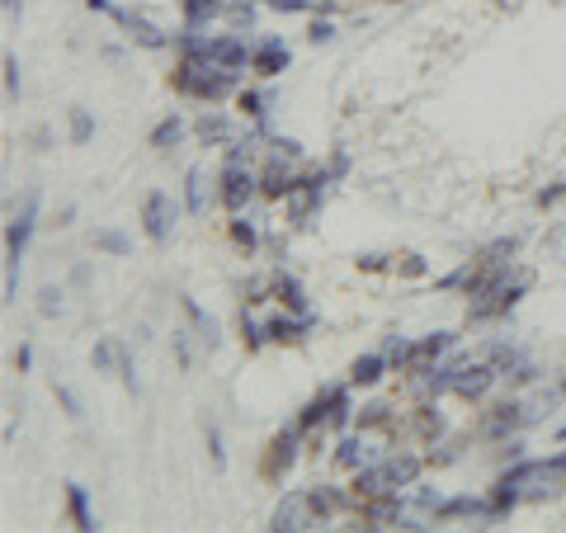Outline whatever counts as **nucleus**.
<instances>
[{"label":"nucleus","instance_id":"obj_8","mask_svg":"<svg viewBox=\"0 0 566 533\" xmlns=\"http://www.w3.org/2000/svg\"><path fill=\"white\" fill-rule=\"evenodd\" d=\"M500 373H496V364H463L458 368V378H453V392H458V397H486V387L496 383Z\"/></svg>","mask_w":566,"mask_h":533},{"label":"nucleus","instance_id":"obj_3","mask_svg":"<svg viewBox=\"0 0 566 533\" xmlns=\"http://www.w3.org/2000/svg\"><path fill=\"white\" fill-rule=\"evenodd\" d=\"M175 217H180V208H175V199L161 194V189H151L147 199H142V227H147L151 241H170V232H175Z\"/></svg>","mask_w":566,"mask_h":533},{"label":"nucleus","instance_id":"obj_4","mask_svg":"<svg viewBox=\"0 0 566 533\" xmlns=\"http://www.w3.org/2000/svg\"><path fill=\"white\" fill-rule=\"evenodd\" d=\"M317 515H312V496L307 491H288V496L274 505V519H269V529L279 533H298V529H312Z\"/></svg>","mask_w":566,"mask_h":533},{"label":"nucleus","instance_id":"obj_42","mask_svg":"<svg viewBox=\"0 0 566 533\" xmlns=\"http://www.w3.org/2000/svg\"><path fill=\"white\" fill-rule=\"evenodd\" d=\"M232 15L241 19V24H250V19H255V5H250V0H236V5H232Z\"/></svg>","mask_w":566,"mask_h":533},{"label":"nucleus","instance_id":"obj_46","mask_svg":"<svg viewBox=\"0 0 566 533\" xmlns=\"http://www.w3.org/2000/svg\"><path fill=\"white\" fill-rule=\"evenodd\" d=\"M85 5H90V10H100V15H123V10H114V5H109V0H85Z\"/></svg>","mask_w":566,"mask_h":533},{"label":"nucleus","instance_id":"obj_24","mask_svg":"<svg viewBox=\"0 0 566 533\" xmlns=\"http://www.w3.org/2000/svg\"><path fill=\"white\" fill-rule=\"evenodd\" d=\"M515 250H519L515 236H500V241H491V246L477 255V265H505V255H515Z\"/></svg>","mask_w":566,"mask_h":533},{"label":"nucleus","instance_id":"obj_35","mask_svg":"<svg viewBox=\"0 0 566 533\" xmlns=\"http://www.w3.org/2000/svg\"><path fill=\"white\" fill-rule=\"evenodd\" d=\"M241 335H246V345L250 350H260V345H265L269 335H265V326H255V321L250 317H241Z\"/></svg>","mask_w":566,"mask_h":533},{"label":"nucleus","instance_id":"obj_43","mask_svg":"<svg viewBox=\"0 0 566 533\" xmlns=\"http://www.w3.org/2000/svg\"><path fill=\"white\" fill-rule=\"evenodd\" d=\"M401 274H411V279H416V274H425V260H420V255H406V265H401Z\"/></svg>","mask_w":566,"mask_h":533},{"label":"nucleus","instance_id":"obj_32","mask_svg":"<svg viewBox=\"0 0 566 533\" xmlns=\"http://www.w3.org/2000/svg\"><path fill=\"white\" fill-rule=\"evenodd\" d=\"M5 90H10V100H19V90H24V81H19V57H15V52L5 57Z\"/></svg>","mask_w":566,"mask_h":533},{"label":"nucleus","instance_id":"obj_31","mask_svg":"<svg viewBox=\"0 0 566 533\" xmlns=\"http://www.w3.org/2000/svg\"><path fill=\"white\" fill-rule=\"evenodd\" d=\"M90 133H95V118L85 114V109H76L71 114V142H90Z\"/></svg>","mask_w":566,"mask_h":533},{"label":"nucleus","instance_id":"obj_5","mask_svg":"<svg viewBox=\"0 0 566 533\" xmlns=\"http://www.w3.org/2000/svg\"><path fill=\"white\" fill-rule=\"evenodd\" d=\"M255 57V52L246 48V38H236V34H217L208 38V67H222V71H241Z\"/></svg>","mask_w":566,"mask_h":533},{"label":"nucleus","instance_id":"obj_29","mask_svg":"<svg viewBox=\"0 0 566 533\" xmlns=\"http://www.w3.org/2000/svg\"><path fill=\"white\" fill-rule=\"evenodd\" d=\"M279 293H283V302H288L293 312H307V293H302L298 279H279Z\"/></svg>","mask_w":566,"mask_h":533},{"label":"nucleus","instance_id":"obj_38","mask_svg":"<svg viewBox=\"0 0 566 533\" xmlns=\"http://www.w3.org/2000/svg\"><path fill=\"white\" fill-rule=\"evenodd\" d=\"M383 420H387V406H383V401H373V406H364L359 425H383Z\"/></svg>","mask_w":566,"mask_h":533},{"label":"nucleus","instance_id":"obj_11","mask_svg":"<svg viewBox=\"0 0 566 533\" xmlns=\"http://www.w3.org/2000/svg\"><path fill=\"white\" fill-rule=\"evenodd\" d=\"M118 24H123V29H128V34L137 38V43H142V48H151V52H161L170 43L166 34H161V29H156V24H147V19L142 15H118Z\"/></svg>","mask_w":566,"mask_h":533},{"label":"nucleus","instance_id":"obj_15","mask_svg":"<svg viewBox=\"0 0 566 533\" xmlns=\"http://www.w3.org/2000/svg\"><path fill=\"white\" fill-rule=\"evenodd\" d=\"M383 368H387V354H364V359H354L350 378H354L359 387H373L378 378H383Z\"/></svg>","mask_w":566,"mask_h":533},{"label":"nucleus","instance_id":"obj_19","mask_svg":"<svg viewBox=\"0 0 566 533\" xmlns=\"http://www.w3.org/2000/svg\"><path fill=\"white\" fill-rule=\"evenodd\" d=\"M194 133H199L203 142H227V137H232V123L222 114H203L199 123H194Z\"/></svg>","mask_w":566,"mask_h":533},{"label":"nucleus","instance_id":"obj_16","mask_svg":"<svg viewBox=\"0 0 566 533\" xmlns=\"http://www.w3.org/2000/svg\"><path fill=\"white\" fill-rule=\"evenodd\" d=\"M67 505H71V519H76V529H100V524H95V515H90V500H85V486H76L71 482L67 486Z\"/></svg>","mask_w":566,"mask_h":533},{"label":"nucleus","instance_id":"obj_9","mask_svg":"<svg viewBox=\"0 0 566 533\" xmlns=\"http://www.w3.org/2000/svg\"><path fill=\"white\" fill-rule=\"evenodd\" d=\"M312 326H317V317H312V312H302V317H274L265 326V335H269V340H279V345H293V340H302V335L312 331Z\"/></svg>","mask_w":566,"mask_h":533},{"label":"nucleus","instance_id":"obj_22","mask_svg":"<svg viewBox=\"0 0 566 533\" xmlns=\"http://www.w3.org/2000/svg\"><path fill=\"white\" fill-rule=\"evenodd\" d=\"M38 312H43V317H62V312H67V293H62V288H52V284H43V288H38Z\"/></svg>","mask_w":566,"mask_h":533},{"label":"nucleus","instance_id":"obj_7","mask_svg":"<svg viewBox=\"0 0 566 533\" xmlns=\"http://www.w3.org/2000/svg\"><path fill=\"white\" fill-rule=\"evenodd\" d=\"M255 184H260V180H255V175H250L241 161H227V170H222V203H227L232 213H241V208H246V199L255 194Z\"/></svg>","mask_w":566,"mask_h":533},{"label":"nucleus","instance_id":"obj_34","mask_svg":"<svg viewBox=\"0 0 566 533\" xmlns=\"http://www.w3.org/2000/svg\"><path fill=\"white\" fill-rule=\"evenodd\" d=\"M269 10H279V15H307L312 10V0H265Z\"/></svg>","mask_w":566,"mask_h":533},{"label":"nucleus","instance_id":"obj_13","mask_svg":"<svg viewBox=\"0 0 566 533\" xmlns=\"http://www.w3.org/2000/svg\"><path fill=\"white\" fill-rule=\"evenodd\" d=\"M180 5H184V29H203L208 19L227 10V0H180Z\"/></svg>","mask_w":566,"mask_h":533},{"label":"nucleus","instance_id":"obj_39","mask_svg":"<svg viewBox=\"0 0 566 533\" xmlns=\"http://www.w3.org/2000/svg\"><path fill=\"white\" fill-rule=\"evenodd\" d=\"M467 274H472V260H467L463 269H453V274H444V279H439V288H463V284H467Z\"/></svg>","mask_w":566,"mask_h":533},{"label":"nucleus","instance_id":"obj_12","mask_svg":"<svg viewBox=\"0 0 566 533\" xmlns=\"http://www.w3.org/2000/svg\"><path fill=\"white\" fill-rule=\"evenodd\" d=\"M298 430H302V425H298ZM298 430H283L279 439H274V449H269V472H274V477L288 472L293 458H298Z\"/></svg>","mask_w":566,"mask_h":533},{"label":"nucleus","instance_id":"obj_40","mask_svg":"<svg viewBox=\"0 0 566 533\" xmlns=\"http://www.w3.org/2000/svg\"><path fill=\"white\" fill-rule=\"evenodd\" d=\"M562 199H566V184H552V189L538 194V208H552V203H562Z\"/></svg>","mask_w":566,"mask_h":533},{"label":"nucleus","instance_id":"obj_27","mask_svg":"<svg viewBox=\"0 0 566 533\" xmlns=\"http://www.w3.org/2000/svg\"><path fill=\"white\" fill-rule=\"evenodd\" d=\"M241 109H246V114L255 118V123H260V128H265V114H269V95H260V90H246V95H241Z\"/></svg>","mask_w":566,"mask_h":533},{"label":"nucleus","instance_id":"obj_36","mask_svg":"<svg viewBox=\"0 0 566 533\" xmlns=\"http://www.w3.org/2000/svg\"><path fill=\"white\" fill-rule=\"evenodd\" d=\"M57 397H62V406H67V416H71V420H81V416H85V411H81V397H76L71 387H57Z\"/></svg>","mask_w":566,"mask_h":533},{"label":"nucleus","instance_id":"obj_49","mask_svg":"<svg viewBox=\"0 0 566 533\" xmlns=\"http://www.w3.org/2000/svg\"><path fill=\"white\" fill-rule=\"evenodd\" d=\"M562 439H566V425H562Z\"/></svg>","mask_w":566,"mask_h":533},{"label":"nucleus","instance_id":"obj_21","mask_svg":"<svg viewBox=\"0 0 566 533\" xmlns=\"http://www.w3.org/2000/svg\"><path fill=\"white\" fill-rule=\"evenodd\" d=\"M335 458H340L345 467H368L373 463V449H368L364 439H345V444L335 449Z\"/></svg>","mask_w":566,"mask_h":533},{"label":"nucleus","instance_id":"obj_6","mask_svg":"<svg viewBox=\"0 0 566 533\" xmlns=\"http://www.w3.org/2000/svg\"><path fill=\"white\" fill-rule=\"evenodd\" d=\"M34 222H38V194L24 199V213L10 222V232H5V260H24V250H29V236H34Z\"/></svg>","mask_w":566,"mask_h":533},{"label":"nucleus","instance_id":"obj_44","mask_svg":"<svg viewBox=\"0 0 566 533\" xmlns=\"http://www.w3.org/2000/svg\"><path fill=\"white\" fill-rule=\"evenodd\" d=\"M331 175H350V156H345V151H335V161H331Z\"/></svg>","mask_w":566,"mask_h":533},{"label":"nucleus","instance_id":"obj_30","mask_svg":"<svg viewBox=\"0 0 566 533\" xmlns=\"http://www.w3.org/2000/svg\"><path fill=\"white\" fill-rule=\"evenodd\" d=\"M95 246H100V250H109V255H128V250H133V246H128V236H123V232H95Z\"/></svg>","mask_w":566,"mask_h":533},{"label":"nucleus","instance_id":"obj_14","mask_svg":"<svg viewBox=\"0 0 566 533\" xmlns=\"http://www.w3.org/2000/svg\"><path fill=\"white\" fill-rule=\"evenodd\" d=\"M458 515H491V505H482L477 496H453L434 510V519H458Z\"/></svg>","mask_w":566,"mask_h":533},{"label":"nucleus","instance_id":"obj_37","mask_svg":"<svg viewBox=\"0 0 566 533\" xmlns=\"http://www.w3.org/2000/svg\"><path fill=\"white\" fill-rule=\"evenodd\" d=\"M307 38H312V43H331V38H335V24H331V19H317V24L307 29Z\"/></svg>","mask_w":566,"mask_h":533},{"label":"nucleus","instance_id":"obj_48","mask_svg":"<svg viewBox=\"0 0 566 533\" xmlns=\"http://www.w3.org/2000/svg\"><path fill=\"white\" fill-rule=\"evenodd\" d=\"M19 10H24L19 0H5V15H10V19H19Z\"/></svg>","mask_w":566,"mask_h":533},{"label":"nucleus","instance_id":"obj_1","mask_svg":"<svg viewBox=\"0 0 566 533\" xmlns=\"http://www.w3.org/2000/svg\"><path fill=\"white\" fill-rule=\"evenodd\" d=\"M420 472V458H411V453H401V458H387V463H368L359 467V482H354V491L359 496H392V491H401V486H411Z\"/></svg>","mask_w":566,"mask_h":533},{"label":"nucleus","instance_id":"obj_41","mask_svg":"<svg viewBox=\"0 0 566 533\" xmlns=\"http://www.w3.org/2000/svg\"><path fill=\"white\" fill-rule=\"evenodd\" d=\"M208 449H213L217 467H227V449H222V434H217V430H208Z\"/></svg>","mask_w":566,"mask_h":533},{"label":"nucleus","instance_id":"obj_28","mask_svg":"<svg viewBox=\"0 0 566 533\" xmlns=\"http://www.w3.org/2000/svg\"><path fill=\"white\" fill-rule=\"evenodd\" d=\"M350 425V392L335 387V406H331V430H345Z\"/></svg>","mask_w":566,"mask_h":533},{"label":"nucleus","instance_id":"obj_47","mask_svg":"<svg viewBox=\"0 0 566 533\" xmlns=\"http://www.w3.org/2000/svg\"><path fill=\"white\" fill-rule=\"evenodd\" d=\"M274 147H279V151H283V156H298V151H302V147H298V142H293V137H279V142H274Z\"/></svg>","mask_w":566,"mask_h":533},{"label":"nucleus","instance_id":"obj_20","mask_svg":"<svg viewBox=\"0 0 566 533\" xmlns=\"http://www.w3.org/2000/svg\"><path fill=\"white\" fill-rule=\"evenodd\" d=\"M307 496H312V515H317V519H331L335 510L345 505V496L331 491V486H317V491H307Z\"/></svg>","mask_w":566,"mask_h":533},{"label":"nucleus","instance_id":"obj_23","mask_svg":"<svg viewBox=\"0 0 566 533\" xmlns=\"http://www.w3.org/2000/svg\"><path fill=\"white\" fill-rule=\"evenodd\" d=\"M180 302H184V312H189V321H194V326L203 331V340H208V345H217V321L208 317V312H203L194 298H180Z\"/></svg>","mask_w":566,"mask_h":533},{"label":"nucleus","instance_id":"obj_2","mask_svg":"<svg viewBox=\"0 0 566 533\" xmlns=\"http://www.w3.org/2000/svg\"><path fill=\"white\" fill-rule=\"evenodd\" d=\"M175 90L189 95V100H222L227 90H236V71L203 67V62H180V71H175Z\"/></svg>","mask_w":566,"mask_h":533},{"label":"nucleus","instance_id":"obj_45","mask_svg":"<svg viewBox=\"0 0 566 533\" xmlns=\"http://www.w3.org/2000/svg\"><path fill=\"white\" fill-rule=\"evenodd\" d=\"M29 364H34V350H29V345H19V354H15V368H19V373H24V368H29Z\"/></svg>","mask_w":566,"mask_h":533},{"label":"nucleus","instance_id":"obj_25","mask_svg":"<svg viewBox=\"0 0 566 533\" xmlns=\"http://www.w3.org/2000/svg\"><path fill=\"white\" fill-rule=\"evenodd\" d=\"M114 368H123V350L114 340H100L95 345V373H114Z\"/></svg>","mask_w":566,"mask_h":533},{"label":"nucleus","instance_id":"obj_26","mask_svg":"<svg viewBox=\"0 0 566 533\" xmlns=\"http://www.w3.org/2000/svg\"><path fill=\"white\" fill-rule=\"evenodd\" d=\"M444 350H453V335H449V331L430 335V340H420V345H416V359H434V354H444ZM416 359H411V364H416Z\"/></svg>","mask_w":566,"mask_h":533},{"label":"nucleus","instance_id":"obj_33","mask_svg":"<svg viewBox=\"0 0 566 533\" xmlns=\"http://www.w3.org/2000/svg\"><path fill=\"white\" fill-rule=\"evenodd\" d=\"M232 236H236V241H241V246H255V241H260V232H255V222H246V217H236V222H232Z\"/></svg>","mask_w":566,"mask_h":533},{"label":"nucleus","instance_id":"obj_18","mask_svg":"<svg viewBox=\"0 0 566 533\" xmlns=\"http://www.w3.org/2000/svg\"><path fill=\"white\" fill-rule=\"evenodd\" d=\"M180 133H184V118L180 114H170V118H161V123H156V128H151V147H175V142H180Z\"/></svg>","mask_w":566,"mask_h":533},{"label":"nucleus","instance_id":"obj_17","mask_svg":"<svg viewBox=\"0 0 566 533\" xmlns=\"http://www.w3.org/2000/svg\"><path fill=\"white\" fill-rule=\"evenodd\" d=\"M184 208H189V213H203V208H208V180H203V170H189V175H184Z\"/></svg>","mask_w":566,"mask_h":533},{"label":"nucleus","instance_id":"obj_10","mask_svg":"<svg viewBox=\"0 0 566 533\" xmlns=\"http://www.w3.org/2000/svg\"><path fill=\"white\" fill-rule=\"evenodd\" d=\"M250 67L260 71V76H279V71L288 67V48H283V38H265V43L255 48V57H250Z\"/></svg>","mask_w":566,"mask_h":533}]
</instances>
